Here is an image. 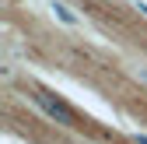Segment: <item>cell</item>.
<instances>
[{
  "label": "cell",
  "mask_w": 147,
  "mask_h": 144,
  "mask_svg": "<svg viewBox=\"0 0 147 144\" xmlns=\"http://www.w3.org/2000/svg\"><path fill=\"white\" fill-rule=\"evenodd\" d=\"M32 98H35V105H39L46 116H53L56 123H63V127H77V113H74L63 98H56V95L42 92V88H35V92H32Z\"/></svg>",
  "instance_id": "1"
}]
</instances>
